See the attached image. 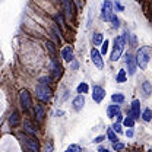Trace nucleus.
<instances>
[{"mask_svg":"<svg viewBox=\"0 0 152 152\" xmlns=\"http://www.w3.org/2000/svg\"><path fill=\"white\" fill-rule=\"evenodd\" d=\"M151 47H142L138 54H136V63L141 69H146L148 63H149V57H151Z\"/></svg>","mask_w":152,"mask_h":152,"instance_id":"f257e3e1","label":"nucleus"},{"mask_svg":"<svg viewBox=\"0 0 152 152\" xmlns=\"http://www.w3.org/2000/svg\"><path fill=\"white\" fill-rule=\"evenodd\" d=\"M124 45H126V38L123 35H118L114 39V50L111 53V60L113 62H117L120 59V56H121V53L124 50Z\"/></svg>","mask_w":152,"mask_h":152,"instance_id":"f03ea898","label":"nucleus"},{"mask_svg":"<svg viewBox=\"0 0 152 152\" xmlns=\"http://www.w3.org/2000/svg\"><path fill=\"white\" fill-rule=\"evenodd\" d=\"M35 91H37V97L42 103L50 101V98H51V89H50V86L47 83H41L39 82L37 85V88H35Z\"/></svg>","mask_w":152,"mask_h":152,"instance_id":"7ed1b4c3","label":"nucleus"},{"mask_svg":"<svg viewBox=\"0 0 152 152\" xmlns=\"http://www.w3.org/2000/svg\"><path fill=\"white\" fill-rule=\"evenodd\" d=\"M19 138H21L22 143L25 145V148L29 152H38V141L37 139H34V138H31V136H24V135H21Z\"/></svg>","mask_w":152,"mask_h":152,"instance_id":"20e7f679","label":"nucleus"},{"mask_svg":"<svg viewBox=\"0 0 152 152\" xmlns=\"http://www.w3.org/2000/svg\"><path fill=\"white\" fill-rule=\"evenodd\" d=\"M19 103H21V107H22V110H28L29 107H31V97H29V92L28 91H21V94H19Z\"/></svg>","mask_w":152,"mask_h":152,"instance_id":"39448f33","label":"nucleus"},{"mask_svg":"<svg viewBox=\"0 0 152 152\" xmlns=\"http://www.w3.org/2000/svg\"><path fill=\"white\" fill-rule=\"evenodd\" d=\"M101 12H103V13H101L103 19H105V21H111V18H113V9H111V1L105 0V1H104V4H103V10H101Z\"/></svg>","mask_w":152,"mask_h":152,"instance_id":"423d86ee","label":"nucleus"},{"mask_svg":"<svg viewBox=\"0 0 152 152\" xmlns=\"http://www.w3.org/2000/svg\"><path fill=\"white\" fill-rule=\"evenodd\" d=\"M101 53L97 50V48H92L91 50V60H92V63L98 67V69H103V59H101Z\"/></svg>","mask_w":152,"mask_h":152,"instance_id":"0eeeda50","label":"nucleus"},{"mask_svg":"<svg viewBox=\"0 0 152 152\" xmlns=\"http://www.w3.org/2000/svg\"><path fill=\"white\" fill-rule=\"evenodd\" d=\"M136 59H133V56L132 54H126V66H127V70H129V75H135V72H136Z\"/></svg>","mask_w":152,"mask_h":152,"instance_id":"6e6552de","label":"nucleus"},{"mask_svg":"<svg viewBox=\"0 0 152 152\" xmlns=\"http://www.w3.org/2000/svg\"><path fill=\"white\" fill-rule=\"evenodd\" d=\"M104 97H105V91H104L101 86L95 85V86L92 88V98H94V101H95V103H101Z\"/></svg>","mask_w":152,"mask_h":152,"instance_id":"1a4fd4ad","label":"nucleus"},{"mask_svg":"<svg viewBox=\"0 0 152 152\" xmlns=\"http://www.w3.org/2000/svg\"><path fill=\"white\" fill-rule=\"evenodd\" d=\"M130 117H133V118H139L141 117V103L138 100H133V103H132Z\"/></svg>","mask_w":152,"mask_h":152,"instance_id":"9d476101","label":"nucleus"},{"mask_svg":"<svg viewBox=\"0 0 152 152\" xmlns=\"http://www.w3.org/2000/svg\"><path fill=\"white\" fill-rule=\"evenodd\" d=\"M62 3H63V7H65V13H66V18L70 21L72 19V0H62Z\"/></svg>","mask_w":152,"mask_h":152,"instance_id":"9b49d317","label":"nucleus"},{"mask_svg":"<svg viewBox=\"0 0 152 152\" xmlns=\"http://www.w3.org/2000/svg\"><path fill=\"white\" fill-rule=\"evenodd\" d=\"M62 57L66 60V62H72L73 60V51L70 47H65L63 51H62Z\"/></svg>","mask_w":152,"mask_h":152,"instance_id":"f8f14e48","label":"nucleus"},{"mask_svg":"<svg viewBox=\"0 0 152 152\" xmlns=\"http://www.w3.org/2000/svg\"><path fill=\"white\" fill-rule=\"evenodd\" d=\"M24 130H25V133H28V135H35L37 133V129H35V126L31 123V121H24Z\"/></svg>","mask_w":152,"mask_h":152,"instance_id":"ddd939ff","label":"nucleus"},{"mask_svg":"<svg viewBox=\"0 0 152 152\" xmlns=\"http://www.w3.org/2000/svg\"><path fill=\"white\" fill-rule=\"evenodd\" d=\"M83 104H85V97L83 95H77L75 100H73V107H75V110H82V107H83Z\"/></svg>","mask_w":152,"mask_h":152,"instance_id":"4468645a","label":"nucleus"},{"mask_svg":"<svg viewBox=\"0 0 152 152\" xmlns=\"http://www.w3.org/2000/svg\"><path fill=\"white\" fill-rule=\"evenodd\" d=\"M51 67H53V73H54V77L57 79L59 76L62 75V66L57 63V60H56V59H53V62H51Z\"/></svg>","mask_w":152,"mask_h":152,"instance_id":"2eb2a0df","label":"nucleus"},{"mask_svg":"<svg viewBox=\"0 0 152 152\" xmlns=\"http://www.w3.org/2000/svg\"><path fill=\"white\" fill-rule=\"evenodd\" d=\"M35 117H37L39 121H42V118L45 117V111H44V107L41 104H35Z\"/></svg>","mask_w":152,"mask_h":152,"instance_id":"dca6fc26","label":"nucleus"},{"mask_svg":"<svg viewBox=\"0 0 152 152\" xmlns=\"http://www.w3.org/2000/svg\"><path fill=\"white\" fill-rule=\"evenodd\" d=\"M118 113H120V107H118V105H115V104L110 105V107L107 108V114H108V117H114V115H117Z\"/></svg>","mask_w":152,"mask_h":152,"instance_id":"f3484780","label":"nucleus"},{"mask_svg":"<svg viewBox=\"0 0 152 152\" xmlns=\"http://www.w3.org/2000/svg\"><path fill=\"white\" fill-rule=\"evenodd\" d=\"M142 89H143V94H145V97H148V95H151L152 94V85L151 82H143L142 83Z\"/></svg>","mask_w":152,"mask_h":152,"instance_id":"a211bd4d","label":"nucleus"},{"mask_svg":"<svg viewBox=\"0 0 152 152\" xmlns=\"http://www.w3.org/2000/svg\"><path fill=\"white\" fill-rule=\"evenodd\" d=\"M111 100H113V103L121 104V103H124V95L120 94V92H117V94H113V95H111Z\"/></svg>","mask_w":152,"mask_h":152,"instance_id":"6ab92c4d","label":"nucleus"},{"mask_svg":"<svg viewBox=\"0 0 152 152\" xmlns=\"http://www.w3.org/2000/svg\"><path fill=\"white\" fill-rule=\"evenodd\" d=\"M92 42L95 44V45H103V34H100V32H97V34H94L92 35Z\"/></svg>","mask_w":152,"mask_h":152,"instance_id":"aec40b11","label":"nucleus"},{"mask_svg":"<svg viewBox=\"0 0 152 152\" xmlns=\"http://www.w3.org/2000/svg\"><path fill=\"white\" fill-rule=\"evenodd\" d=\"M126 70H118V73L115 76V80H117V83H123V82H126Z\"/></svg>","mask_w":152,"mask_h":152,"instance_id":"412c9836","label":"nucleus"},{"mask_svg":"<svg viewBox=\"0 0 152 152\" xmlns=\"http://www.w3.org/2000/svg\"><path fill=\"white\" fill-rule=\"evenodd\" d=\"M9 123H10L12 126H16V124L19 123V114L18 113L10 114V117H9Z\"/></svg>","mask_w":152,"mask_h":152,"instance_id":"4be33fe9","label":"nucleus"},{"mask_svg":"<svg viewBox=\"0 0 152 152\" xmlns=\"http://www.w3.org/2000/svg\"><path fill=\"white\" fill-rule=\"evenodd\" d=\"M142 118H143L145 121H151L152 120V110L151 108H146V110L142 113Z\"/></svg>","mask_w":152,"mask_h":152,"instance_id":"5701e85b","label":"nucleus"},{"mask_svg":"<svg viewBox=\"0 0 152 152\" xmlns=\"http://www.w3.org/2000/svg\"><path fill=\"white\" fill-rule=\"evenodd\" d=\"M45 47H47V50L51 53V56H53V59H54V56H56V48H54V44H53V42H50V41H47V42H45Z\"/></svg>","mask_w":152,"mask_h":152,"instance_id":"b1692460","label":"nucleus"},{"mask_svg":"<svg viewBox=\"0 0 152 152\" xmlns=\"http://www.w3.org/2000/svg\"><path fill=\"white\" fill-rule=\"evenodd\" d=\"M107 136H108V139H110L113 143L117 142V136H115V133H114L113 129H108V130H107Z\"/></svg>","mask_w":152,"mask_h":152,"instance_id":"393cba45","label":"nucleus"},{"mask_svg":"<svg viewBox=\"0 0 152 152\" xmlns=\"http://www.w3.org/2000/svg\"><path fill=\"white\" fill-rule=\"evenodd\" d=\"M88 89H89V88H88V85H86V83H80V85L77 86V92H79L80 95L86 94V92H88Z\"/></svg>","mask_w":152,"mask_h":152,"instance_id":"a878e982","label":"nucleus"},{"mask_svg":"<svg viewBox=\"0 0 152 152\" xmlns=\"http://www.w3.org/2000/svg\"><path fill=\"white\" fill-rule=\"evenodd\" d=\"M123 123H124L126 127H133V126H135V118H133V117H126Z\"/></svg>","mask_w":152,"mask_h":152,"instance_id":"bb28decb","label":"nucleus"},{"mask_svg":"<svg viewBox=\"0 0 152 152\" xmlns=\"http://www.w3.org/2000/svg\"><path fill=\"white\" fill-rule=\"evenodd\" d=\"M66 152H82V149H80L79 145H70V146L66 149Z\"/></svg>","mask_w":152,"mask_h":152,"instance_id":"cd10ccee","label":"nucleus"},{"mask_svg":"<svg viewBox=\"0 0 152 152\" xmlns=\"http://www.w3.org/2000/svg\"><path fill=\"white\" fill-rule=\"evenodd\" d=\"M108 51V41L105 39L104 42H103V45H101V54H105Z\"/></svg>","mask_w":152,"mask_h":152,"instance_id":"c85d7f7f","label":"nucleus"},{"mask_svg":"<svg viewBox=\"0 0 152 152\" xmlns=\"http://www.w3.org/2000/svg\"><path fill=\"white\" fill-rule=\"evenodd\" d=\"M42 152H53V143H51V142H47L45 146H44V149H42Z\"/></svg>","mask_w":152,"mask_h":152,"instance_id":"c756f323","label":"nucleus"},{"mask_svg":"<svg viewBox=\"0 0 152 152\" xmlns=\"http://www.w3.org/2000/svg\"><path fill=\"white\" fill-rule=\"evenodd\" d=\"M111 22H113V27H114V28H118V27H120V21H118V18H117L115 15H113V18H111Z\"/></svg>","mask_w":152,"mask_h":152,"instance_id":"7c9ffc66","label":"nucleus"},{"mask_svg":"<svg viewBox=\"0 0 152 152\" xmlns=\"http://www.w3.org/2000/svg\"><path fill=\"white\" fill-rule=\"evenodd\" d=\"M113 148L115 149V151H121V149L124 148V145H123V143H118V142H115V143L113 145Z\"/></svg>","mask_w":152,"mask_h":152,"instance_id":"2f4dec72","label":"nucleus"},{"mask_svg":"<svg viewBox=\"0 0 152 152\" xmlns=\"http://www.w3.org/2000/svg\"><path fill=\"white\" fill-rule=\"evenodd\" d=\"M113 130H115L117 133H121V126H120L118 123H115V124H114V127H113Z\"/></svg>","mask_w":152,"mask_h":152,"instance_id":"473e14b6","label":"nucleus"},{"mask_svg":"<svg viewBox=\"0 0 152 152\" xmlns=\"http://www.w3.org/2000/svg\"><path fill=\"white\" fill-rule=\"evenodd\" d=\"M104 139H105V136H98V138H97V139H95L94 142H97V143H101V142H103Z\"/></svg>","mask_w":152,"mask_h":152,"instance_id":"72a5a7b5","label":"nucleus"},{"mask_svg":"<svg viewBox=\"0 0 152 152\" xmlns=\"http://www.w3.org/2000/svg\"><path fill=\"white\" fill-rule=\"evenodd\" d=\"M126 136H127V138H132V136H133V130H132V129H129V130L126 132Z\"/></svg>","mask_w":152,"mask_h":152,"instance_id":"f704fd0d","label":"nucleus"},{"mask_svg":"<svg viewBox=\"0 0 152 152\" xmlns=\"http://www.w3.org/2000/svg\"><path fill=\"white\" fill-rule=\"evenodd\" d=\"M98 152H110V151L105 149V148H103V146H100V148H98Z\"/></svg>","mask_w":152,"mask_h":152,"instance_id":"c9c22d12","label":"nucleus"},{"mask_svg":"<svg viewBox=\"0 0 152 152\" xmlns=\"http://www.w3.org/2000/svg\"><path fill=\"white\" fill-rule=\"evenodd\" d=\"M121 120H123V115L118 113V114H117V121H121Z\"/></svg>","mask_w":152,"mask_h":152,"instance_id":"e433bc0d","label":"nucleus"}]
</instances>
